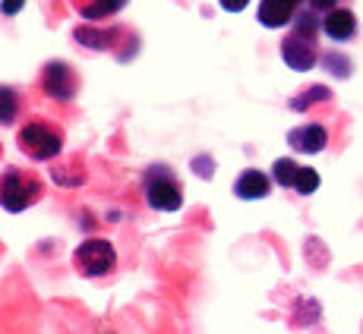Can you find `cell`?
Returning a JSON list of instances; mask_svg holds the SVG:
<instances>
[{"instance_id": "e0dca14e", "label": "cell", "mask_w": 363, "mask_h": 334, "mask_svg": "<svg viewBox=\"0 0 363 334\" xmlns=\"http://www.w3.org/2000/svg\"><path fill=\"white\" fill-rule=\"evenodd\" d=\"M306 4H310V10L313 13H332V10H338V0H306Z\"/></svg>"}, {"instance_id": "8fae6325", "label": "cell", "mask_w": 363, "mask_h": 334, "mask_svg": "<svg viewBox=\"0 0 363 334\" xmlns=\"http://www.w3.org/2000/svg\"><path fill=\"white\" fill-rule=\"evenodd\" d=\"M127 4L130 0H69V6H73L86 23H101V19H108V16H117Z\"/></svg>"}, {"instance_id": "ac0fdd59", "label": "cell", "mask_w": 363, "mask_h": 334, "mask_svg": "<svg viewBox=\"0 0 363 334\" xmlns=\"http://www.w3.org/2000/svg\"><path fill=\"white\" fill-rule=\"evenodd\" d=\"M23 6H26V0H4V4H0V13H4V16H16Z\"/></svg>"}, {"instance_id": "d6986e66", "label": "cell", "mask_w": 363, "mask_h": 334, "mask_svg": "<svg viewBox=\"0 0 363 334\" xmlns=\"http://www.w3.org/2000/svg\"><path fill=\"white\" fill-rule=\"evenodd\" d=\"M218 4H221V10H228V13H240V10H247L250 0H218Z\"/></svg>"}, {"instance_id": "3957f363", "label": "cell", "mask_w": 363, "mask_h": 334, "mask_svg": "<svg viewBox=\"0 0 363 334\" xmlns=\"http://www.w3.org/2000/svg\"><path fill=\"white\" fill-rule=\"evenodd\" d=\"M16 145L26 158L32 161H54V158L64 151V129L54 120H45V117H32L19 127L16 133Z\"/></svg>"}, {"instance_id": "30bf717a", "label": "cell", "mask_w": 363, "mask_h": 334, "mask_svg": "<svg viewBox=\"0 0 363 334\" xmlns=\"http://www.w3.org/2000/svg\"><path fill=\"white\" fill-rule=\"evenodd\" d=\"M323 32L329 35L332 41H351L354 35H357V16H354V10H347V6H338V10L325 13L323 19Z\"/></svg>"}, {"instance_id": "7a4b0ae2", "label": "cell", "mask_w": 363, "mask_h": 334, "mask_svg": "<svg viewBox=\"0 0 363 334\" xmlns=\"http://www.w3.org/2000/svg\"><path fill=\"white\" fill-rule=\"evenodd\" d=\"M45 196V180L41 173L29 171V167H6L0 173V208L10 214H19L32 208L35 202Z\"/></svg>"}, {"instance_id": "277c9868", "label": "cell", "mask_w": 363, "mask_h": 334, "mask_svg": "<svg viewBox=\"0 0 363 334\" xmlns=\"http://www.w3.org/2000/svg\"><path fill=\"white\" fill-rule=\"evenodd\" d=\"M143 196L155 212H180L184 205V183L167 164H152L143 173Z\"/></svg>"}, {"instance_id": "8992f818", "label": "cell", "mask_w": 363, "mask_h": 334, "mask_svg": "<svg viewBox=\"0 0 363 334\" xmlns=\"http://www.w3.org/2000/svg\"><path fill=\"white\" fill-rule=\"evenodd\" d=\"M38 86L48 98L54 101H73L76 92H79V76L76 69L64 64V60H51V64L41 67V76H38Z\"/></svg>"}, {"instance_id": "7c38bea8", "label": "cell", "mask_w": 363, "mask_h": 334, "mask_svg": "<svg viewBox=\"0 0 363 334\" xmlns=\"http://www.w3.org/2000/svg\"><path fill=\"white\" fill-rule=\"evenodd\" d=\"M123 29H92V25H79L73 29V38L79 41L86 51H111L114 38H121Z\"/></svg>"}, {"instance_id": "ba28073f", "label": "cell", "mask_w": 363, "mask_h": 334, "mask_svg": "<svg viewBox=\"0 0 363 334\" xmlns=\"http://www.w3.org/2000/svg\"><path fill=\"white\" fill-rule=\"evenodd\" d=\"M272 192V177L256 167H247L240 177L234 180V196L243 199V202H256V199H265Z\"/></svg>"}, {"instance_id": "2e32d148", "label": "cell", "mask_w": 363, "mask_h": 334, "mask_svg": "<svg viewBox=\"0 0 363 334\" xmlns=\"http://www.w3.org/2000/svg\"><path fill=\"white\" fill-rule=\"evenodd\" d=\"M294 190L300 192V196H313V192L319 190V173L313 171V167H300V177H297Z\"/></svg>"}, {"instance_id": "9a60e30c", "label": "cell", "mask_w": 363, "mask_h": 334, "mask_svg": "<svg viewBox=\"0 0 363 334\" xmlns=\"http://www.w3.org/2000/svg\"><path fill=\"white\" fill-rule=\"evenodd\" d=\"M316 101H332V92L325 86H310L300 98H291V110H306L310 104H316Z\"/></svg>"}, {"instance_id": "4fadbf2b", "label": "cell", "mask_w": 363, "mask_h": 334, "mask_svg": "<svg viewBox=\"0 0 363 334\" xmlns=\"http://www.w3.org/2000/svg\"><path fill=\"white\" fill-rule=\"evenodd\" d=\"M23 110V95L13 86H0V127H13Z\"/></svg>"}, {"instance_id": "44dd1931", "label": "cell", "mask_w": 363, "mask_h": 334, "mask_svg": "<svg viewBox=\"0 0 363 334\" xmlns=\"http://www.w3.org/2000/svg\"><path fill=\"white\" fill-rule=\"evenodd\" d=\"M294 4H297V6H300V4H303V0H294Z\"/></svg>"}, {"instance_id": "5b68a950", "label": "cell", "mask_w": 363, "mask_h": 334, "mask_svg": "<svg viewBox=\"0 0 363 334\" xmlns=\"http://www.w3.org/2000/svg\"><path fill=\"white\" fill-rule=\"evenodd\" d=\"M73 268L82 277H108L117 268V249L111 246V240L92 236V240L79 243L73 253Z\"/></svg>"}, {"instance_id": "9c48e42d", "label": "cell", "mask_w": 363, "mask_h": 334, "mask_svg": "<svg viewBox=\"0 0 363 334\" xmlns=\"http://www.w3.org/2000/svg\"><path fill=\"white\" fill-rule=\"evenodd\" d=\"M256 16L265 29H284L297 19V4L294 0H262Z\"/></svg>"}, {"instance_id": "6da1fadb", "label": "cell", "mask_w": 363, "mask_h": 334, "mask_svg": "<svg viewBox=\"0 0 363 334\" xmlns=\"http://www.w3.org/2000/svg\"><path fill=\"white\" fill-rule=\"evenodd\" d=\"M319 29H323V19H319L313 10L297 13L294 32H288L284 35V41H281V57H284V64H288L291 69L306 73V69L316 67V60H319L316 32Z\"/></svg>"}, {"instance_id": "52a82bcc", "label": "cell", "mask_w": 363, "mask_h": 334, "mask_svg": "<svg viewBox=\"0 0 363 334\" xmlns=\"http://www.w3.org/2000/svg\"><path fill=\"white\" fill-rule=\"evenodd\" d=\"M288 145L300 155H319L329 145V129L323 123H303L288 133Z\"/></svg>"}, {"instance_id": "5bb4252c", "label": "cell", "mask_w": 363, "mask_h": 334, "mask_svg": "<svg viewBox=\"0 0 363 334\" xmlns=\"http://www.w3.org/2000/svg\"><path fill=\"white\" fill-rule=\"evenodd\" d=\"M300 167L303 164H297L294 158H278V161L272 164V180H275L278 186H284V190H294V183L300 177Z\"/></svg>"}, {"instance_id": "ffe728a7", "label": "cell", "mask_w": 363, "mask_h": 334, "mask_svg": "<svg viewBox=\"0 0 363 334\" xmlns=\"http://www.w3.org/2000/svg\"><path fill=\"white\" fill-rule=\"evenodd\" d=\"M0 158H4V145H0Z\"/></svg>"}]
</instances>
